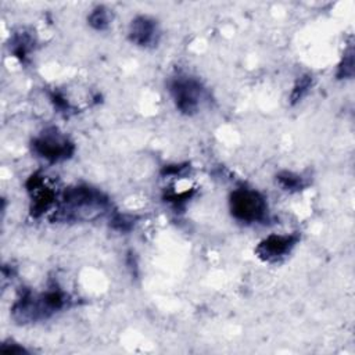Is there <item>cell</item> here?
<instances>
[{
	"mask_svg": "<svg viewBox=\"0 0 355 355\" xmlns=\"http://www.w3.org/2000/svg\"><path fill=\"white\" fill-rule=\"evenodd\" d=\"M232 215L241 222L254 223L265 219L268 205L263 196L251 189H236L229 200Z\"/></svg>",
	"mask_w": 355,
	"mask_h": 355,
	"instance_id": "obj_1",
	"label": "cell"
},
{
	"mask_svg": "<svg viewBox=\"0 0 355 355\" xmlns=\"http://www.w3.org/2000/svg\"><path fill=\"white\" fill-rule=\"evenodd\" d=\"M171 94L173 101L183 114H194L200 108L202 98V86L193 78L179 76L171 83Z\"/></svg>",
	"mask_w": 355,
	"mask_h": 355,
	"instance_id": "obj_2",
	"label": "cell"
},
{
	"mask_svg": "<svg viewBox=\"0 0 355 355\" xmlns=\"http://www.w3.org/2000/svg\"><path fill=\"white\" fill-rule=\"evenodd\" d=\"M32 146L36 154L51 162L67 159L73 153V144L55 132L42 135L33 140Z\"/></svg>",
	"mask_w": 355,
	"mask_h": 355,
	"instance_id": "obj_3",
	"label": "cell"
},
{
	"mask_svg": "<svg viewBox=\"0 0 355 355\" xmlns=\"http://www.w3.org/2000/svg\"><path fill=\"white\" fill-rule=\"evenodd\" d=\"M298 240V234H270L257 245L255 254L265 262H276L290 254Z\"/></svg>",
	"mask_w": 355,
	"mask_h": 355,
	"instance_id": "obj_4",
	"label": "cell"
},
{
	"mask_svg": "<svg viewBox=\"0 0 355 355\" xmlns=\"http://www.w3.org/2000/svg\"><path fill=\"white\" fill-rule=\"evenodd\" d=\"M64 204H67L68 211L75 209H98L107 204V197L96 189L89 186H75L65 190L62 196Z\"/></svg>",
	"mask_w": 355,
	"mask_h": 355,
	"instance_id": "obj_5",
	"label": "cell"
},
{
	"mask_svg": "<svg viewBox=\"0 0 355 355\" xmlns=\"http://www.w3.org/2000/svg\"><path fill=\"white\" fill-rule=\"evenodd\" d=\"M157 22L146 15L136 17L129 26V40L137 46H150L157 43Z\"/></svg>",
	"mask_w": 355,
	"mask_h": 355,
	"instance_id": "obj_6",
	"label": "cell"
},
{
	"mask_svg": "<svg viewBox=\"0 0 355 355\" xmlns=\"http://www.w3.org/2000/svg\"><path fill=\"white\" fill-rule=\"evenodd\" d=\"M276 180L280 184V187L283 190H287V191H298L304 187L302 178L297 173H293V172H287V171L280 172L276 176Z\"/></svg>",
	"mask_w": 355,
	"mask_h": 355,
	"instance_id": "obj_7",
	"label": "cell"
},
{
	"mask_svg": "<svg viewBox=\"0 0 355 355\" xmlns=\"http://www.w3.org/2000/svg\"><path fill=\"white\" fill-rule=\"evenodd\" d=\"M87 21H89L90 26H93L94 29L103 31V29L108 28V25H110V22H111L110 10H107V8L103 7V6H98V7H96V8L89 14Z\"/></svg>",
	"mask_w": 355,
	"mask_h": 355,
	"instance_id": "obj_8",
	"label": "cell"
},
{
	"mask_svg": "<svg viewBox=\"0 0 355 355\" xmlns=\"http://www.w3.org/2000/svg\"><path fill=\"white\" fill-rule=\"evenodd\" d=\"M311 85H312V76L302 75L301 78H298V80L295 82L293 90H291V94H290L291 103L295 104L297 101H300L308 93V90L311 89Z\"/></svg>",
	"mask_w": 355,
	"mask_h": 355,
	"instance_id": "obj_9",
	"label": "cell"
},
{
	"mask_svg": "<svg viewBox=\"0 0 355 355\" xmlns=\"http://www.w3.org/2000/svg\"><path fill=\"white\" fill-rule=\"evenodd\" d=\"M352 75H354V51H352V47H349V49L345 51L341 64L338 65L337 78H338V79L351 78Z\"/></svg>",
	"mask_w": 355,
	"mask_h": 355,
	"instance_id": "obj_10",
	"label": "cell"
},
{
	"mask_svg": "<svg viewBox=\"0 0 355 355\" xmlns=\"http://www.w3.org/2000/svg\"><path fill=\"white\" fill-rule=\"evenodd\" d=\"M1 352H7V354H22V352H26V349L22 348V347H18V345H15V344H12V345H10V347H7V344H3V345H1Z\"/></svg>",
	"mask_w": 355,
	"mask_h": 355,
	"instance_id": "obj_11",
	"label": "cell"
}]
</instances>
